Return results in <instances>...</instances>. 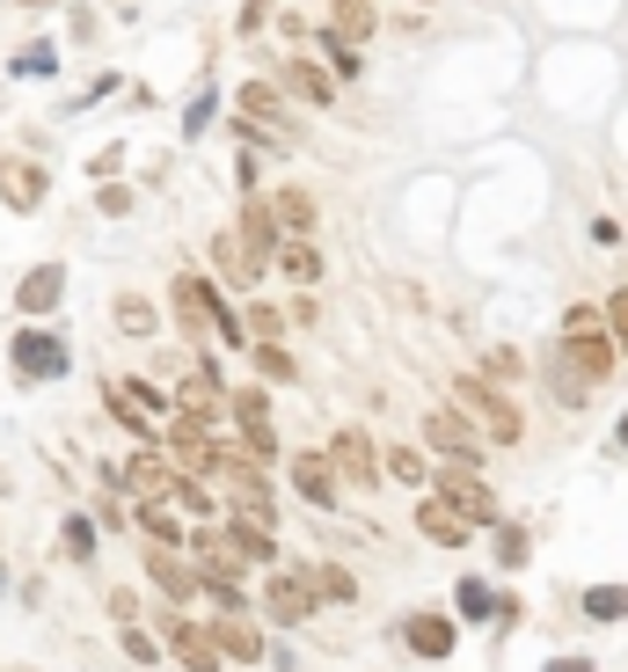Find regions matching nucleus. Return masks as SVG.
<instances>
[{"label":"nucleus","instance_id":"18","mask_svg":"<svg viewBox=\"0 0 628 672\" xmlns=\"http://www.w3.org/2000/svg\"><path fill=\"white\" fill-rule=\"evenodd\" d=\"M212 264L227 271V278H234V285H256V278H263V271H271V264H263V256H256V248H249V242H242V234H227V227L212 234Z\"/></svg>","mask_w":628,"mask_h":672},{"label":"nucleus","instance_id":"24","mask_svg":"<svg viewBox=\"0 0 628 672\" xmlns=\"http://www.w3.org/2000/svg\"><path fill=\"white\" fill-rule=\"evenodd\" d=\"M300 578H307L314 600H330V607H351V600H358V578H351V570H336V563H300Z\"/></svg>","mask_w":628,"mask_h":672},{"label":"nucleus","instance_id":"48","mask_svg":"<svg viewBox=\"0 0 628 672\" xmlns=\"http://www.w3.org/2000/svg\"><path fill=\"white\" fill-rule=\"evenodd\" d=\"M614 446H621V454H628V417H621V425H614Z\"/></svg>","mask_w":628,"mask_h":672},{"label":"nucleus","instance_id":"37","mask_svg":"<svg viewBox=\"0 0 628 672\" xmlns=\"http://www.w3.org/2000/svg\"><path fill=\"white\" fill-rule=\"evenodd\" d=\"M59 533H67V556H73V563H95V527H88V519H67Z\"/></svg>","mask_w":628,"mask_h":672},{"label":"nucleus","instance_id":"4","mask_svg":"<svg viewBox=\"0 0 628 672\" xmlns=\"http://www.w3.org/2000/svg\"><path fill=\"white\" fill-rule=\"evenodd\" d=\"M175 307H183V322H191L197 336H220V344H242V322L227 315V301H220V293H212L205 278H175Z\"/></svg>","mask_w":628,"mask_h":672},{"label":"nucleus","instance_id":"8","mask_svg":"<svg viewBox=\"0 0 628 672\" xmlns=\"http://www.w3.org/2000/svg\"><path fill=\"white\" fill-rule=\"evenodd\" d=\"M161 446H169V460L175 468H191V476H212V460H220L212 431L191 425V417H169V425H161Z\"/></svg>","mask_w":628,"mask_h":672},{"label":"nucleus","instance_id":"46","mask_svg":"<svg viewBox=\"0 0 628 672\" xmlns=\"http://www.w3.org/2000/svg\"><path fill=\"white\" fill-rule=\"evenodd\" d=\"M263 8H271V0H249V8H242V30H256V22H263Z\"/></svg>","mask_w":628,"mask_h":672},{"label":"nucleus","instance_id":"3","mask_svg":"<svg viewBox=\"0 0 628 672\" xmlns=\"http://www.w3.org/2000/svg\"><path fill=\"white\" fill-rule=\"evenodd\" d=\"M563 352L592 373V380H607V366H614V329H607V315H599V307H570V315H563Z\"/></svg>","mask_w":628,"mask_h":672},{"label":"nucleus","instance_id":"33","mask_svg":"<svg viewBox=\"0 0 628 672\" xmlns=\"http://www.w3.org/2000/svg\"><path fill=\"white\" fill-rule=\"evenodd\" d=\"M454 607H460V614H468V621H489V614H497V600H489V584H483V578H460Z\"/></svg>","mask_w":628,"mask_h":672},{"label":"nucleus","instance_id":"9","mask_svg":"<svg viewBox=\"0 0 628 672\" xmlns=\"http://www.w3.org/2000/svg\"><path fill=\"white\" fill-rule=\"evenodd\" d=\"M0 197H8V213H37V205L52 197V176L22 154H0Z\"/></svg>","mask_w":628,"mask_h":672},{"label":"nucleus","instance_id":"28","mask_svg":"<svg viewBox=\"0 0 628 672\" xmlns=\"http://www.w3.org/2000/svg\"><path fill=\"white\" fill-rule=\"evenodd\" d=\"M278 271H285L293 285H314V278H322V256H314L307 242H285V248H278Z\"/></svg>","mask_w":628,"mask_h":672},{"label":"nucleus","instance_id":"36","mask_svg":"<svg viewBox=\"0 0 628 672\" xmlns=\"http://www.w3.org/2000/svg\"><path fill=\"white\" fill-rule=\"evenodd\" d=\"M256 373L263 380H293V352L285 344H256Z\"/></svg>","mask_w":628,"mask_h":672},{"label":"nucleus","instance_id":"16","mask_svg":"<svg viewBox=\"0 0 628 672\" xmlns=\"http://www.w3.org/2000/svg\"><path fill=\"white\" fill-rule=\"evenodd\" d=\"M402 643H409L417 658H454L460 629H454L446 614H409V621H402Z\"/></svg>","mask_w":628,"mask_h":672},{"label":"nucleus","instance_id":"45","mask_svg":"<svg viewBox=\"0 0 628 672\" xmlns=\"http://www.w3.org/2000/svg\"><path fill=\"white\" fill-rule=\"evenodd\" d=\"M124 205H132V197H124V191H118V183H103V197H95V213H110V220H118V213H124Z\"/></svg>","mask_w":628,"mask_h":672},{"label":"nucleus","instance_id":"6","mask_svg":"<svg viewBox=\"0 0 628 672\" xmlns=\"http://www.w3.org/2000/svg\"><path fill=\"white\" fill-rule=\"evenodd\" d=\"M227 409H234V425H242V454H249V460H278V454H285V446H278V425H271V395H263V388H234Z\"/></svg>","mask_w":628,"mask_h":672},{"label":"nucleus","instance_id":"11","mask_svg":"<svg viewBox=\"0 0 628 672\" xmlns=\"http://www.w3.org/2000/svg\"><path fill=\"white\" fill-rule=\"evenodd\" d=\"M438 497H446L460 519H475V527H497V497L475 482V468H446V476H438Z\"/></svg>","mask_w":628,"mask_h":672},{"label":"nucleus","instance_id":"38","mask_svg":"<svg viewBox=\"0 0 628 672\" xmlns=\"http://www.w3.org/2000/svg\"><path fill=\"white\" fill-rule=\"evenodd\" d=\"M526 549H534V541H526V527H497V563H505V570H519Z\"/></svg>","mask_w":628,"mask_h":672},{"label":"nucleus","instance_id":"29","mask_svg":"<svg viewBox=\"0 0 628 672\" xmlns=\"http://www.w3.org/2000/svg\"><path fill=\"white\" fill-rule=\"evenodd\" d=\"M161 505H183V512H197V519H212V512H220V505H212V490H205V482H191V476H175Z\"/></svg>","mask_w":628,"mask_h":672},{"label":"nucleus","instance_id":"5","mask_svg":"<svg viewBox=\"0 0 628 672\" xmlns=\"http://www.w3.org/2000/svg\"><path fill=\"white\" fill-rule=\"evenodd\" d=\"M67 366H73L67 336H52V329H16V380H22V388H44V380H59Z\"/></svg>","mask_w":628,"mask_h":672},{"label":"nucleus","instance_id":"17","mask_svg":"<svg viewBox=\"0 0 628 672\" xmlns=\"http://www.w3.org/2000/svg\"><path fill=\"white\" fill-rule=\"evenodd\" d=\"M118 482H124L132 497H169V482H175V460L146 446V454H132V460H124V476H118Z\"/></svg>","mask_w":628,"mask_h":672},{"label":"nucleus","instance_id":"35","mask_svg":"<svg viewBox=\"0 0 628 672\" xmlns=\"http://www.w3.org/2000/svg\"><path fill=\"white\" fill-rule=\"evenodd\" d=\"M118 322H124V336H154V307H146L140 293H124L118 301Z\"/></svg>","mask_w":628,"mask_h":672},{"label":"nucleus","instance_id":"43","mask_svg":"<svg viewBox=\"0 0 628 672\" xmlns=\"http://www.w3.org/2000/svg\"><path fill=\"white\" fill-rule=\"evenodd\" d=\"M52 67H59V59L44 52V44H30V52H16V73H52Z\"/></svg>","mask_w":628,"mask_h":672},{"label":"nucleus","instance_id":"25","mask_svg":"<svg viewBox=\"0 0 628 672\" xmlns=\"http://www.w3.org/2000/svg\"><path fill=\"white\" fill-rule=\"evenodd\" d=\"M212 637H220V658H242V665H256V658H263L256 621H242V614H220V621H212Z\"/></svg>","mask_w":628,"mask_h":672},{"label":"nucleus","instance_id":"19","mask_svg":"<svg viewBox=\"0 0 628 672\" xmlns=\"http://www.w3.org/2000/svg\"><path fill=\"white\" fill-rule=\"evenodd\" d=\"M146 584H154V592H169V600H191V592H197V570L183 563L175 549H146Z\"/></svg>","mask_w":628,"mask_h":672},{"label":"nucleus","instance_id":"7","mask_svg":"<svg viewBox=\"0 0 628 672\" xmlns=\"http://www.w3.org/2000/svg\"><path fill=\"white\" fill-rule=\"evenodd\" d=\"M424 446H438L454 468H475V460H483V431H475L460 409H432V417H424Z\"/></svg>","mask_w":628,"mask_h":672},{"label":"nucleus","instance_id":"23","mask_svg":"<svg viewBox=\"0 0 628 672\" xmlns=\"http://www.w3.org/2000/svg\"><path fill=\"white\" fill-rule=\"evenodd\" d=\"M59 301H67V271H52V264L30 271V278L16 285V307H22V315H52Z\"/></svg>","mask_w":628,"mask_h":672},{"label":"nucleus","instance_id":"27","mask_svg":"<svg viewBox=\"0 0 628 672\" xmlns=\"http://www.w3.org/2000/svg\"><path fill=\"white\" fill-rule=\"evenodd\" d=\"M285 81H293V95H307V103H336L330 73H322V67H307V59H293V67H285Z\"/></svg>","mask_w":628,"mask_h":672},{"label":"nucleus","instance_id":"10","mask_svg":"<svg viewBox=\"0 0 628 672\" xmlns=\"http://www.w3.org/2000/svg\"><path fill=\"white\" fill-rule=\"evenodd\" d=\"M161 637H169V651L175 658H183V665H191V672H220V665H227V658H220V637H212V629H205V621H161Z\"/></svg>","mask_w":628,"mask_h":672},{"label":"nucleus","instance_id":"39","mask_svg":"<svg viewBox=\"0 0 628 672\" xmlns=\"http://www.w3.org/2000/svg\"><path fill=\"white\" fill-rule=\"evenodd\" d=\"M242 110H249V118H271V124H278V95L263 89V81H249V89H242ZM278 132H285V124H278Z\"/></svg>","mask_w":628,"mask_h":672},{"label":"nucleus","instance_id":"34","mask_svg":"<svg viewBox=\"0 0 628 672\" xmlns=\"http://www.w3.org/2000/svg\"><path fill=\"white\" fill-rule=\"evenodd\" d=\"M387 476L395 482H432V468H424L417 446H395V454H387Z\"/></svg>","mask_w":628,"mask_h":672},{"label":"nucleus","instance_id":"47","mask_svg":"<svg viewBox=\"0 0 628 672\" xmlns=\"http://www.w3.org/2000/svg\"><path fill=\"white\" fill-rule=\"evenodd\" d=\"M548 672H592L585 658H548Z\"/></svg>","mask_w":628,"mask_h":672},{"label":"nucleus","instance_id":"15","mask_svg":"<svg viewBox=\"0 0 628 672\" xmlns=\"http://www.w3.org/2000/svg\"><path fill=\"white\" fill-rule=\"evenodd\" d=\"M285 468H293V490L307 497V505H322V512L336 505V460L330 454H293Z\"/></svg>","mask_w":628,"mask_h":672},{"label":"nucleus","instance_id":"32","mask_svg":"<svg viewBox=\"0 0 628 672\" xmlns=\"http://www.w3.org/2000/svg\"><path fill=\"white\" fill-rule=\"evenodd\" d=\"M140 527L154 533V549H175V541H183V527H175V512L161 505V497H154V505H140Z\"/></svg>","mask_w":628,"mask_h":672},{"label":"nucleus","instance_id":"1","mask_svg":"<svg viewBox=\"0 0 628 672\" xmlns=\"http://www.w3.org/2000/svg\"><path fill=\"white\" fill-rule=\"evenodd\" d=\"M205 482H212V490H227L234 505H242L249 527H271V519H278V497H271V482L256 476V460H249V454H220Z\"/></svg>","mask_w":628,"mask_h":672},{"label":"nucleus","instance_id":"31","mask_svg":"<svg viewBox=\"0 0 628 672\" xmlns=\"http://www.w3.org/2000/svg\"><path fill=\"white\" fill-rule=\"evenodd\" d=\"M271 213H278V227H314V197L307 191H278V197H271Z\"/></svg>","mask_w":628,"mask_h":672},{"label":"nucleus","instance_id":"30","mask_svg":"<svg viewBox=\"0 0 628 672\" xmlns=\"http://www.w3.org/2000/svg\"><path fill=\"white\" fill-rule=\"evenodd\" d=\"M336 37H373V0H330Z\"/></svg>","mask_w":628,"mask_h":672},{"label":"nucleus","instance_id":"20","mask_svg":"<svg viewBox=\"0 0 628 672\" xmlns=\"http://www.w3.org/2000/svg\"><path fill=\"white\" fill-rule=\"evenodd\" d=\"M227 563H278V541H271V527H249V519H227Z\"/></svg>","mask_w":628,"mask_h":672},{"label":"nucleus","instance_id":"42","mask_svg":"<svg viewBox=\"0 0 628 672\" xmlns=\"http://www.w3.org/2000/svg\"><path fill=\"white\" fill-rule=\"evenodd\" d=\"M124 651L140 658V665H154V658H161V643H154V637H146V629H124Z\"/></svg>","mask_w":628,"mask_h":672},{"label":"nucleus","instance_id":"26","mask_svg":"<svg viewBox=\"0 0 628 672\" xmlns=\"http://www.w3.org/2000/svg\"><path fill=\"white\" fill-rule=\"evenodd\" d=\"M585 621H628V584H592L585 592Z\"/></svg>","mask_w":628,"mask_h":672},{"label":"nucleus","instance_id":"13","mask_svg":"<svg viewBox=\"0 0 628 672\" xmlns=\"http://www.w3.org/2000/svg\"><path fill=\"white\" fill-rule=\"evenodd\" d=\"M417 527H424V541H438V549H468V533H475V519H460L454 505H446V497H424L417 505Z\"/></svg>","mask_w":628,"mask_h":672},{"label":"nucleus","instance_id":"40","mask_svg":"<svg viewBox=\"0 0 628 672\" xmlns=\"http://www.w3.org/2000/svg\"><path fill=\"white\" fill-rule=\"evenodd\" d=\"M607 329H614V352L628 358V293H614V301H607Z\"/></svg>","mask_w":628,"mask_h":672},{"label":"nucleus","instance_id":"44","mask_svg":"<svg viewBox=\"0 0 628 672\" xmlns=\"http://www.w3.org/2000/svg\"><path fill=\"white\" fill-rule=\"evenodd\" d=\"M205 124H212V95H197V103L183 110V132H191V140H197V132H205Z\"/></svg>","mask_w":628,"mask_h":672},{"label":"nucleus","instance_id":"14","mask_svg":"<svg viewBox=\"0 0 628 672\" xmlns=\"http://www.w3.org/2000/svg\"><path fill=\"white\" fill-rule=\"evenodd\" d=\"M234 234H242V242L256 248L263 264H278V248H285V227H278V213H271V197H249V205H242V227H234Z\"/></svg>","mask_w":628,"mask_h":672},{"label":"nucleus","instance_id":"22","mask_svg":"<svg viewBox=\"0 0 628 672\" xmlns=\"http://www.w3.org/2000/svg\"><path fill=\"white\" fill-rule=\"evenodd\" d=\"M548 380H556V403H563V409H585V403H592V388H599L592 373L563 352V344H556V358H548Z\"/></svg>","mask_w":628,"mask_h":672},{"label":"nucleus","instance_id":"12","mask_svg":"<svg viewBox=\"0 0 628 672\" xmlns=\"http://www.w3.org/2000/svg\"><path fill=\"white\" fill-rule=\"evenodd\" d=\"M314 607H322V600L307 592V578H300V570H278V578L263 584V614H271V621H307Z\"/></svg>","mask_w":628,"mask_h":672},{"label":"nucleus","instance_id":"21","mask_svg":"<svg viewBox=\"0 0 628 672\" xmlns=\"http://www.w3.org/2000/svg\"><path fill=\"white\" fill-rule=\"evenodd\" d=\"M330 460L344 468L351 490H373V476H381V468H373V439H366V431H344V439L330 446Z\"/></svg>","mask_w":628,"mask_h":672},{"label":"nucleus","instance_id":"41","mask_svg":"<svg viewBox=\"0 0 628 672\" xmlns=\"http://www.w3.org/2000/svg\"><path fill=\"white\" fill-rule=\"evenodd\" d=\"M249 329H256L263 344H278V336H285V315H278V307H249Z\"/></svg>","mask_w":628,"mask_h":672},{"label":"nucleus","instance_id":"2","mask_svg":"<svg viewBox=\"0 0 628 672\" xmlns=\"http://www.w3.org/2000/svg\"><path fill=\"white\" fill-rule=\"evenodd\" d=\"M454 403H460V417H475V425H483L497 446H511V439L526 431V425H519V409L505 403V388H489L483 373H460V380H454Z\"/></svg>","mask_w":628,"mask_h":672},{"label":"nucleus","instance_id":"49","mask_svg":"<svg viewBox=\"0 0 628 672\" xmlns=\"http://www.w3.org/2000/svg\"><path fill=\"white\" fill-rule=\"evenodd\" d=\"M30 8H37V0H30Z\"/></svg>","mask_w":628,"mask_h":672}]
</instances>
